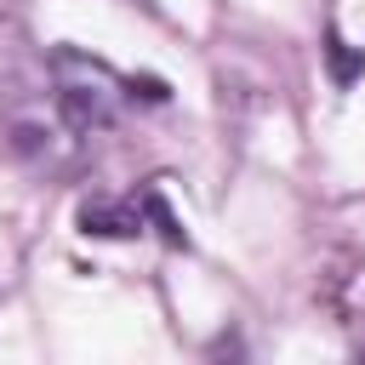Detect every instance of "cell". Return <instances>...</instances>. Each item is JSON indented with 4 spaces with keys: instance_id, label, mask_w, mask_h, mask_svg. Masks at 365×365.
Returning a JSON list of instances; mask_svg holds the SVG:
<instances>
[{
    "instance_id": "4",
    "label": "cell",
    "mask_w": 365,
    "mask_h": 365,
    "mask_svg": "<svg viewBox=\"0 0 365 365\" xmlns=\"http://www.w3.org/2000/svg\"><path fill=\"white\" fill-rule=\"evenodd\" d=\"M137 205H143V222H154V234L165 240V245H188V234H182V222L171 217V205H165V194L148 182L143 194H137Z\"/></svg>"
},
{
    "instance_id": "3",
    "label": "cell",
    "mask_w": 365,
    "mask_h": 365,
    "mask_svg": "<svg viewBox=\"0 0 365 365\" xmlns=\"http://www.w3.org/2000/svg\"><path fill=\"white\" fill-rule=\"evenodd\" d=\"M319 51H325L331 86H354V80L365 74V51H359V46H348V40L336 34V29H325V46H319Z\"/></svg>"
},
{
    "instance_id": "1",
    "label": "cell",
    "mask_w": 365,
    "mask_h": 365,
    "mask_svg": "<svg viewBox=\"0 0 365 365\" xmlns=\"http://www.w3.org/2000/svg\"><path fill=\"white\" fill-rule=\"evenodd\" d=\"M51 86H57V108L74 131H108L131 97V80H120L103 57H86L74 46L51 51Z\"/></svg>"
},
{
    "instance_id": "2",
    "label": "cell",
    "mask_w": 365,
    "mask_h": 365,
    "mask_svg": "<svg viewBox=\"0 0 365 365\" xmlns=\"http://www.w3.org/2000/svg\"><path fill=\"white\" fill-rule=\"evenodd\" d=\"M80 234H91V240H131V234H143V205L137 200H80Z\"/></svg>"
}]
</instances>
